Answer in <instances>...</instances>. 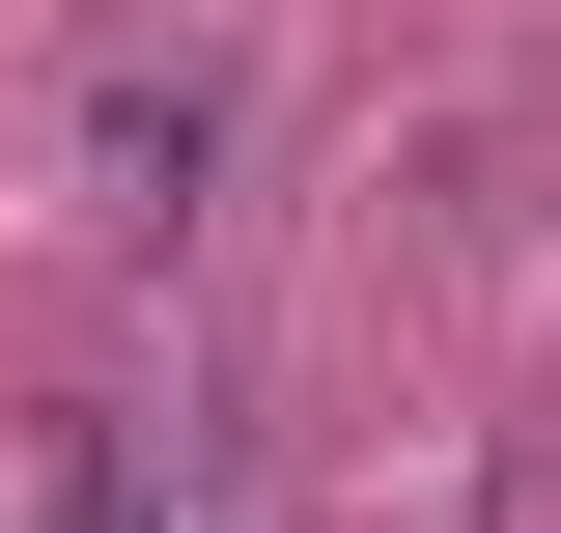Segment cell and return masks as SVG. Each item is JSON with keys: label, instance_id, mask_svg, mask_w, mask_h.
Listing matches in <instances>:
<instances>
[{"label": "cell", "instance_id": "obj_1", "mask_svg": "<svg viewBox=\"0 0 561 533\" xmlns=\"http://www.w3.org/2000/svg\"><path fill=\"white\" fill-rule=\"evenodd\" d=\"M197 169H225V84L197 57H113V84H84V197H113V225H197Z\"/></svg>", "mask_w": 561, "mask_h": 533}, {"label": "cell", "instance_id": "obj_2", "mask_svg": "<svg viewBox=\"0 0 561 533\" xmlns=\"http://www.w3.org/2000/svg\"><path fill=\"white\" fill-rule=\"evenodd\" d=\"M28 533H225V477L169 450V421H57V506Z\"/></svg>", "mask_w": 561, "mask_h": 533}]
</instances>
